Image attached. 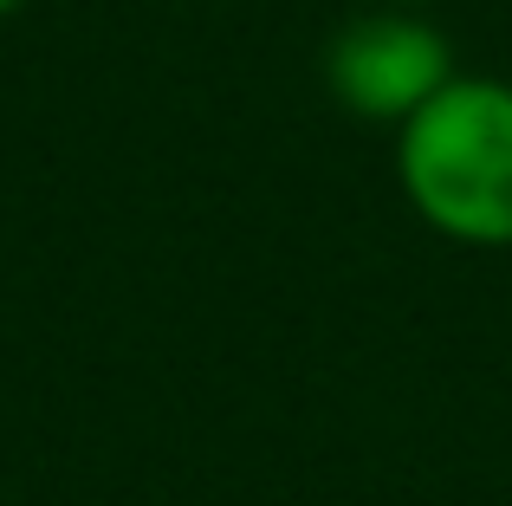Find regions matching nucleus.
Wrapping results in <instances>:
<instances>
[{"label":"nucleus","instance_id":"f257e3e1","mask_svg":"<svg viewBox=\"0 0 512 506\" xmlns=\"http://www.w3.org/2000/svg\"><path fill=\"white\" fill-rule=\"evenodd\" d=\"M402 195L467 247H512V85L454 72L402 124Z\"/></svg>","mask_w":512,"mask_h":506},{"label":"nucleus","instance_id":"f03ea898","mask_svg":"<svg viewBox=\"0 0 512 506\" xmlns=\"http://www.w3.org/2000/svg\"><path fill=\"white\" fill-rule=\"evenodd\" d=\"M454 78L448 39L409 7H383L350 20L325 52V85L344 111L370 124H409L428 98Z\"/></svg>","mask_w":512,"mask_h":506},{"label":"nucleus","instance_id":"7ed1b4c3","mask_svg":"<svg viewBox=\"0 0 512 506\" xmlns=\"http://www.w3.org/2000/svg\"><path fill=\"white\" fill-rule=\"evenodd\" d=\"M26 7V0H0V20H7V13H20Z\"/></svg>","mask_w":512,"mask_h":506},{"label":"nucleus","instance_id":"20e7f679","mask_svg":"<svg viewBox=\"0 0 512 506\" xmlns=\"http://www.w3.org/2000/svg\"><path fill=\"white\" fill-rule=\"evenodd\" d=\"M389 7H422V0H389Z\"/></svg>","mask_w":512,"mask_h":506}]
</instances>
